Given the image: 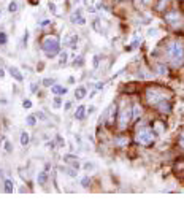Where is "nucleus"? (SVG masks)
<instances>
[{
	"mask_svg": "<svg viewBox=\"0 0 184 211\" xmlns=\"http://www.w3.org/2000/svg\"><path fill=\"white\" fill-rule=\"evenodd\" d=\"M167 53L171 59V64L175 67H181L184 65V46L179 41H171L167 46Z\"/></svg>",
	"mask_w": 184,
	"mask_h": 211,
	"instance_id": "nucleus-1",
	"label": "nucleus"
},
{
	"mask_svg": "<svg viewBox=\"0 0 184 211\" xmlns=\"http://www.w3.org/2000/svg\"><path fill=\"white\" fill-rule=\"evenodd\" d=\"M59 38L57 37H46L41 43V49L48 57H54L59 53Z\"/></svg>",
	"mask_w": 184,
	"mask_h": 211,
	"instance_id": "nucleus-2",
	"label": "nucleus"
},
{
	"mask_svg": "<svg viewBox=\"0 0 184 211\" xmlns=\"http://www.w3.org/2000/svg\"><path fill=\"white\" fill-rule=\"evenodd\" d=\"M135 140H136V143L143 144V146H149V144H152V141H154V130H151V129H148V127H143L141 130H138Z\"/></svg>",
	"mask_w": 184,
	"mask_h": 211,
	"instance_id": "nucleus-3",
	"label": "nucleus"
},
{
	"mask_svg": "<svg viewBox=\"0 0 184 211\" xmlns=\"http://www.w3.org/2000/svg\"><path fill=\"white\" fill-rule=\"evenodd\" d=\"M134 118V116H132V110L130 108H124L122 111L119 113V127L121 129H126L127 126H129V122H130V119Z\"/></svg>",
	"mask_w": 184,
	"mask_h": 211,
	"instance_id": "nucleus-4",
	"label": "nucleus"
},
{
	"mask_svg": "<svg viewBox=\"0 0 184 211\" xmlns=\"http://www.w3.org/2000/svg\"><path fill=\"white\" fill-rule=\"evenodd\" d=\"M157 110L160 113H163V114H168V113L171 111V105L168 103V102H165V99H163V100H160L157 103Z\"/></svg>",
	"mask_w": 184,
	"mask_h": 211,
	"instance_id": "nucleus-5",
	"label": "nucleus"
},
{
	"mask_svg": "<svg viewBox=\"0 0 184 211\" xmlns=\"http://www.w3.org/2000/svg\"><path fill=\"white\" fill-rule=\"evenodd\" d=\"M70 19H72V22H76V24H81V26H84V22H86V19L81 16V10H76Z\"/></svg>",
	"mask_w": 184,
	"mask_h": 211,
	"instance_id": "nucleus-6",
	"label": "nucleus"
},
{
	"mask_svg": "<svg viewBox=\"0 0 184 211\" xmlns=\"http://www.w3.org/2000/svg\"><path fill=\"white\" fill-rule=\"evenodd\" d=\"M165 132V124L162 121H156L154 122V134L156 135H162Z\"/></svg>",
	"mask_w": 184,
	"mask_h": 211,
	"instance_id": "nucleus-7",
	"label": "nucleus"
},
{
	"mask_svg": "<svg viewBox=\"0 0 184 211\" xmlns=\"http://www.w3.org/2000/svg\"><path fill=\"white\" fill-rule=\"evenodd\" d=\"M165 19H167V22H175L179 19V13L178 11H170V13H167Z\"/></svg>",
	"mask_w": 184,
	"mask_h": 211,
	"instance_id": "nucleus-8",
	"label": "nucleus"
},
{
	"mask_svg": "<svg viewBox=\"0 0 184 211\" xmlns=\"http://www.w3.org/2000/svg\"><path fill=\"white\" fill-rule=\"evenodd\" d=\"M64 161H65V162H68V163H72V165L75 167V168H78V167H80V163L76 162L78 159L75 157V156H70V154H67V156H64Z\"/></svg>",
	"mask_w": 184,
	"mask_h": 211,
	"instance_id": "nucleus-9",
	"label": "nucleus"
},
{
	"mask_svg": "<svg viewBox=\"0 0 184 211\" xmlns=\"http://www.w3.org/2000/svg\"><path fill=\"white\" fill-rule=\"evenodd\" d=\"M108 116H109L108 124H113V122H114V118H116V105H111V107H109V110H108Z\"/></svg>",
	"mask_w": 184,
	"mask_h": 211,
	"instance_id": "nucleus-10",
	"label": "nucleus"
},
{
	"mask_svg": "<svg viewBox=\"0 0 184 211\" xmlns=\"http://www.w3.org/2000/svg\"><path fill=\"white\" fill-rule=\"evenodd\" d=\"M10 73H11V76H13L16 81H22V75L19 73V70H18L16 67H11V68H10Z\"/></svg>",
	"mask_w": 184,
	"mask_h": 211,
	"instance_id": "nucleus-11",
	"label": "nucleus"
},
{
	"mask_svg": "<svg viewBox=\"0 0 184 211\" xmlns=\"http://www.w3.org/2000/svg\"><path fill=\"white\" fill-rule=\"evenodd\" d=\"M84 114H86V108L81 105V107L76 108V113H75V118L76 119H84Z\"/></svg>",
	"mask_w": 184,
	"mask_h": 211,
	"instance_id": "nucleus-12",
	"label": "nucleus"
},
{
	"mask_svg": "<svg viewBox=\"0 0 184 211\" xmlns=\"http://www.w3.org/2000/svg\"><path fill=\"white\" fill-rule=\"evenodd\" d=\"M51 91H53V94H56V95H59V94H62V95H64V94L67 92V89L62 87V86H56V84H54L53 87H51Z\"/></svg>",
	"mask_w": 184,
	"mask_h": 211,
	"instance_id": "nucleus-13",
	"label": "nucleus"
},
{
	"mask_svg": "<svg viewBox=\"0 0 184 211\" xmlns=\"http://www.w3.org/2000/svg\"><path fill=\"white\" fill-rule=\"evenodd\" d=\"M46 179H48V175H46V171H40V173H38V178H37L38 184H40V186H45Z\"/></svg>",
	"mask_w": 184,
	"mask_h": 211,
	"instance_id": "nucleus-14",
	"label": "nucleus"
},
{
	"mask_svg": "<svg viewBox=\"0 0 184 211\" xmlns=\"http://www.w3.org/2000/svg\"><path fill=\"white\" fill-rule=\"evenodd\" d=\"M75 97H76L78 100L84 99V97H86V89L84 87H78L76 91H75Z\"/></svg>",
	"mask_w": 184,
	"mask_h": 211,
	"instance_id": "nucleus-15",
	"label": "nucleus"
},
{
	"mask_svg": "<svg viewBox=\"0 0 184 211\" xmlns=\"http://www.w3.org/2000/svg\"><path fill=\"white\" fill-rule=\"evenodd\" d=\"M140 114H141V107H140V105H134V110H132V116H134V119L140 118Z\"/></svg>",
	"mask_w": 184,
	"mask_h": 211,
	"instance_id": "nucleus-16",
	"label": "nucleus"
},
{
	"mask_svg": "<svg viewBox=\"0 0 184 211\" xmlns=\"http://www.w3.org/2000/svg\"><path fill=\"white\" fill-rule=\"evenodd\" d=\"M167 5H168V0H159V3L156 5V10H157V11H163Z\"/></svg>",
	"mask_w": 184,
	"mask_h": 211,
	"instance_id": "nucleus-17",
	"label": "nucleus"
},
{
	"mask_svg": "<svg viewBox=\"0 0 184 211\" xmlns=\"http://www.w3.org/2000/svg\"><path fill=\"white\" fill-rule=\"evenodd\" d=\"M29 140H30V136H29V134H27V132L21 134V144H22V146H26V144L29 143Z\"/></svg>",
	"mask_w": 184,
	"mask_h": 211,
	"instance_id": "nucleus-18",
	"label": "nucleus"
},
{
	"mask_svg": "<svg viewBox=\"0 0 184 211\" xmlns=\"http://www.w3.org/2000/svg\"><path fill=\"white\" fill-rule=\"evenodd\" d=\"M156 70H157L159 75H165V73H167V67H165V65H162V64L156 65Z\"/></svg>",
	"mask_w": 184,
	"mask_h": 211,
	"instance_id": "nucleus-19",
	"label": "nucleus"
},
{
	"mask_svg": "<svg viewBox=\"0 0 184 211\" xmlns=\"http://www.w3.org/2000/svg\"><path fill=\"white\" fill-rule=\"evenodd\" d=\"M13 190H14L13 183H11V181H5V192H6V194H11Z\"/></svg>",
	"mask_w": 184,
	"mask_h": 211,
	"instance_id": "nucleus-20",
	"label": "nucleus"
},
{
	"mask_svg": "<svg viewBox=\"0 0 184 211\" xmlns=\"http://www.w3.org/2000/svg\"><path fill=\"white\" fill-rule=\"evenodd\" d=\"M43 86H46V87H53V86H54V80H51V78L43 80Z\"/></svg>",
	"mask_w": 184,
	"mask_h": 211,
	"instance_id": "nucleus-21",
	"label": "nucleus"
},
{
	"mask_svg": "<svg viewBox=\"0 0 184 211\" xmlns=\"http://www.w3.org/2000/svg\"><path fill=\"white\" fill-rule=\"evenodd\" d=\"M6 41H8V37H6V33L0 32V45H6Z\"/></svg>",
	"mask_w": 184,
	"mask_h": 211,
	"instance_id": "nucleus-22",
	"label": "nucleus"
},
{
	"mask_svg": "<svg viewBox=\"0 0 184 211\" xmlns=\"http://www.w3.org/2000/svg\"><path fill=\"white\" fill-rule=\"evenodd\" d=\"M35 116H27V119H26V122L29 124V126H35Z\"/></svg>",
	"mask_w": 184,
	"mask_h": 211,
	"instance_id": "nucleus-23",
	"label": "nucleus"
},
{
	"mask_svg": "<svg viewBox=\"0 0 184 211\" xmlns=\"http://www.w3.org/2000/svg\"><path fill=\"white\" fill-rule=\"evenodd\" d=\"M8 10L11 11V13H14V11L18 10V5H16V2H11V3H10V6H8Z\"/></svg>",
	"mask_w": 184,
	"mask_h": 211,
	"instance_id": "nucleus-24",
	"label": "nucleus"
},
{
	"mask_svg": "<svg viewBox=\"0 0 184 211\" xmlns=\"http://www.w3.org/2000/svg\"><path fill=\"white\" fill-rule=\"evenodd\" d=\"M126 143H129L127 138H119V140H116V144H117V146H122V144H126Z\"/></svg>",
	"mask_w": 184,
	"mask_h": 211,
	"instance_id": "nucleus-25",
	"label": "nucleus"
},
{
	"mask_svg": "<svg viewBox=\"0 0 184 211\" xmlns=\"http://www.w3.org/2000/svg\"><path fill=\"white\" fill-rule=\"evenodd\" d=\"M81 184H83V187H89V184H91V181H89V178H83V181H81Z\"/></svg>",
	"mask_w": 184,
	"mask_h": 211,
	"instance_id": "nucleus-26",
	"label": "nucleus"
},
{
	"mask_svg": "<svg viewBox=\"0 0 184 211\" xmlns=\"http://www.w3.org/2000/svg\"><path fill=\"white\" fill-rule=\"evenodd\" d=\"M67 62V53H62L60 54V64H65Z\"/></svg>",
	"mask_w": 184,
	"mask_h": 211,
	"instance_id": "nucleus-27",
	"label": "nucleus"
},
{
	"mask_svg": "<svg viewBox=\"0 0 184 211\" xmlns=\"http://www.w3.org/2000/svg\"><path fill=\"white\" fill-rule=\"evenodd\" d=\"M22 107H24V108H30V107H32V102H30V100H24V102H22Z\"/></svg>",
	"mask_w": 184,
	"mask_h": 211,
	"instance_id": "nucleus-28",
	"label": "nucleus"
},
{
	"mask_svg": "<svg viewBox=\"0 0 184 211\" xmlns=\"http://www.w3.org/2000/svg\"><path fill=\"white\" fill-rule=\"evenodd\" d=\"M76 59H78V60H75V67H80V65H83V57L80 56V57H76Z\"/></svg>",
	"mask_w": 184,
	"mask_h": 211,
	"instance_id": "nucleus-29",
	"label": "nucleus"
},
{
	"mask_svg": "<svg viewBox=\"0 0 184 211\" xmlns=\"http://www.w3.org/2000/svg\"><path fill=\"white\" fill-rule=\"evenodd\" d=\"M94 29H95L97 32H102V29H100V24H99V21H94Z\"/></svg>",
	"mask_w": 184,
	"mask_h": 211,
	"instance_id": "nucleus-30",
	"label": "nucleus"
},
{
	"mask_svg": "<svg viewBox=\"0 0 184 211\" xmlns=\"http://www.w3.org/2000/svg\"><path fill=\"white\" fill-rule=\"evenodd\" d=\"M5 149L8 151V152L13 151V148H11V143H10V141H5Z\"/></svg>",
	"mask_w": 184,
	"mask_h": 211,
	"instance_id": "nucleus-31",
	"label": "nucleus"
},
{
	"mask_svg": "<svg viewBox=\"0 0 184 211\" xmlns=\"http://www.w3.org/2000/svg\"><path fill=\"white\" fill-rule=\"evenodd\" d=\"M67 173L70 175V176H76V170H75V168H68Z\"/></svg>",
	"mask_w": 184,
	"mask_h": 211,
	"instance_id": "nucleus-32",
	"label": "nucleus"
},
{
	"mask_svg": "<svg viewBox=\"0 0 184 211\" xmlns=\"http://www.w3.org/2000/svg\"><path fill=\"white\" fill-rule=\"evenodd\" d=\"M179 144H181V148H184V134L179 135Z\"/></svg>",
	"mask_w": 184,
	"mask_h": 211,
	"instance_id": "nucleus-33",
	"label": "nucleus"
},
{
	"mask_svg": "<svg viewBox=\"0 0 184 211\" xmlns=\"http://www.w3.org/2000/svg\"><path fill=\"white\" fill-rule=\"evenodd\" d=\"M156 33H157V30H156V29H149V32H148V35H149V37H154Z\"/></svg>",
	"mask_w": 184,
	"mask_h": 211,
	"instance_id": "nucleus-34",
	"label": "nucleus"
},
{
	"mask_svg": "<svg viewBox=\"0 0 184 211\" xmlns=\"http://www.w3.org/2000/svg\"><path fill=\"white\" fill-rule=\"evenodd\" d=\"M99 59H100L99 56H95V57H94V67H99Z\"/></svg>",
	"mask_w": 184,
	"mask_h": 211,
	"instance_id": "nucleus-35",
	"label": "nucleus"
},
{
	"mask_svg": "<svg viewBox=\"0 0 184 211\" xmlns=\"http://www.w3.org/2000/svg\"><path fill=\"white\" fill-rule=\"evenodd\" d=\"M59 105H60V99L56 97V100H54V107H59Z\"/></svg>",
	"mask_w": 184,
	"mask_h": 211,
	"instance_id": "nucleus-36",
	"label": "nucleus"
},
{
	"mask_svg": "<svg viewBox=\"0 0 184 211\" xmlns=\"http://www.w3.org/2000/svg\"><path fill=\"white\" fill-rule=\"evenodd\" d=\"M30 91H32V92H37V84H32V86H30Z\"/></svg>",
	"mask_w": 184,
	"mask_h": 211,
	"instance_id": "nucleus-37",
	"label": "nucleus"
},
{
	"mask_svg": "<svg viewBox=\"0 0 184 211\" xmlns=\"http://www.w3.org/2000/svg\"><path fill=\"white\" fill-rule=\"evenodd\" d=\"M40 24H41V26H48V24H49V21H48V19H45V21H41Z\"/></svg>",
	"mask_w": 184,
	"mask_h": 211,
	"instance_id": "nucleus-38",
	"label": "nucleus"
},
{
	"mask_svg": "<svg viewBox=\"0 0 184 211\" xmlns=\"http://www.w3.org/2000/svg\"><path fill=\"white\" fill-rule=\"evenodd\" d=\"M94 110H95V107H89V110H87L89 114H91V113H94Z\"/></svg>",
	"mask_w": 184,
	"mask_h": 211,
	"instance_id": "nucleus-39",
	"label": "nucleus"
},
{
	"mask_svg": "<svg viewBox=\"0 0 184 211\" xmlns=\"http://www.w3.org/2000/svg\"><path fill=\"white\" fill-rule=\"evenodd\" d=\"M84 168H87V170H89V168H92V163H86Z\"/></svg>",
	"mask_w": 184,
	"mask_h": 211,
	"instance_id": "nucleus-40",
	"label": "nucleus"
},
{
	"mask_svg": "<svg viewBox=\"0 0 184 211\" xmlns=\"http://www.w3.org/2000/svg\"><path fill=\"white\" fill-rule=\"evenodd\" d=\"M70 107H72V103H70V102H67V103H65V110H68Z\"/></svg>",
	"mask_w": 184,
	"mask_h": 211,
	"instance_id": "nucleus-41",
	"label": "nucleus"
},
{
	"mask_svg": "<svg viewBox=\"0 0 184 211\" xmlns=\"http://www.w3.org/2000/svg\"><path fill=\"white\" fill-rule=\"evenodd\" d=\"M30 3H32V5H37V3H38V0H30Z\"/></svg>",
	"mask_w": 184,
	"mask_h": 211,
	"instance_id": "nucleus-42",
	"label": "nucleus"
},
{
	"mask_svg": "<svg viewBox=\"0 0 184 211\" xmlns=\"http://www.w3.org/2000/svg\"><path fill=\"white\" fill-rule=\"evenodd\" d=\"M3 75H5V73H3V70H0V78H2Z\"/></svg>",
	"mask_w": 184,
	"mask_h": 211,
	"instance_id": "nucleus-43",
	"label": "nucleus"
},
{
	"mask_svg": "<svg viewBox=\"0 0 184 211\" xmlns=\"http://www.w3.org/2000/svg\"><path fill=\"white\" fill-rule=\"evenodd\" d=\"M0 16H2V13H0Z\"/></svg>",
	"mask_w": 184,
	"mask_h": 211,
	"instance_id": "nucleus-44",
	"label": "nucleus"
}]
</instances>
